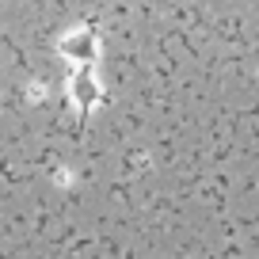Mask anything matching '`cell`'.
Segmentation results:
<instances>
[{
	"mask_svg": "<svg viewBox=\"0 0 259 259\" xmlns=\"http://www.w3.org/2000/svg\"><path fill=\"white\" fill-rule=\"evenodd\" d=\"M69 96H73L76 103V134H84V122H88V114L96 111L99 103V80H96V65H80L73 73V84H69Z\"/></svg>",
	"mask_w": 259,
	"mask_h": 259,
	"instance_id": "6da1fadb",
	"label": "cell"
},
{
	"mask_svg": "<svg viewBox=\"0 0 259 259\" xmlns=\"http://www.w3.org/2000/svg\"><path fill=\"white\" fill-rule=\"evenodd\" d=\"M61 54L69 57V61L96 65V54H99V34H96V27H80V31L65 34V38H61Z\"/></svg>",
	"mask_w": 259,
	"mask_h": 259,
	"instance_id": "7a4b0ae2",
	"label": "cell"
}]
</instances>
